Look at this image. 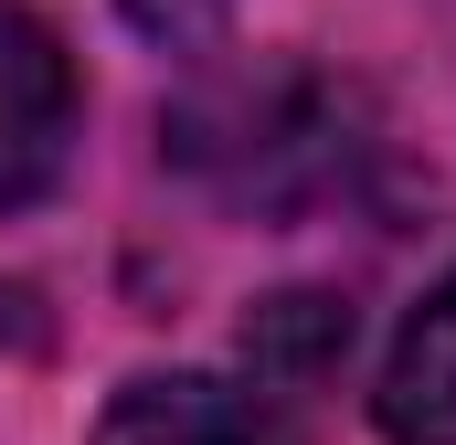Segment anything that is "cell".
I'll list each match as a JSON object with an SVG mask.
<instances>
[{"instance_id": "obj_3", "label": "cell", "mask_w": 456, "mask_h": 445, "mask_svg": "<svg viewBox=\"0 0 456 445\" xmlns=\"http://www.w3.org/2000/svg\"><path fill=\"white\" fill-rule=\"evenodd\" d=\"M382 435L393 445H456V265L414 297V319L382 360V392H371Z\"/></svg>"}, {"instance_id": "obj_2", "label": "cell", "mask_w": 456, "mask_h": 445, "mask_svg": "<svg viewBox=\"0 0 456 445\" xmlns=\"http://www.w3.org/2000/svg\"><path fill=\"white\" fill-rule=\"evenodd\" d=\"M96 445H297L276 403L233 392L213 371H138L96 414Z\"/></svg>"}, {"instance_id": "obj_1", "label": "cell", "mask_w": 456, "mask_h": 445, "mask_svg": "<svg viewBox=\"0 0 456 445\" xmlns=\"http://www.w3.org/2000/svg\"><path fill=\"white\" fill-rule=\"evenodd\" d=\"M75 149V53L43 11L0 0V213L43 202Z\"/></svg>"}, {"instance_id": "obj_4", "label": "cell", "mask_w": 456, "mask_h": 445, "mask_svg": "<svg viewBox=\"0 0 456 445\" xmlns=\"http://www.w3.org/2000/svg\"><path fill=\"white\" fill-rule=\"evenodd\" d=\"M340 350H350V308L319 297V287H287V297H265L244 319V360H255L265 392H297V382L340 371Z\"/></svg>"}, {"instance_id": "obj_5", "label": "cell", "mask_w": 456, "mask_h": 445, "mask_svg": "<svg viewBox=\"0 0 456 445\" xmlns=\"http://www.w3.org/2000/svg\"><path fill=\"white\" fill-rule=\"evenodd\" d=\"M127 21H138L159 53H213L233 32V0H127Z\"/></svg>"}, {"instance_id": "obj_6", "label": "cell", "mask_w": 456, "mask_h": 445, "mask_svg": "<svg viewBox=\"0 0 456 445\" xmlns=\"http://www.w3.org/2000/svg\"><path fill=\"white\" fill-rule=\"evenodd\" d=\"M11 339H32V297H21V287H0V350H11Z\"/></svg>"}]
</instances>
